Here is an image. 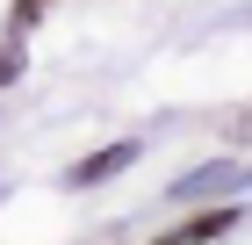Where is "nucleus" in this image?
Wrapping results in <instances>:
<instances>
[{
    "label": "nucleus",
    "mask_w": 252,
    "mask_h": 245,
    "mask_svg": "<svg viewBox=\"0 0 252 245\" xmlns=\"http://www.w3.org/2000/svg\"><path fill=\"white\" fill-rule=\"evenodd\" d=\"M238 216H245L238 202H216V209H202V216H188V224H173L158 245H209V238H223V231H238Z\"/></svg>",
    "instance_id": "1"
},
{
    "label": "nucleus",
    "mask_w": 252,
    "mask_h": 245,
    "mask_svg": "<svg viewBox=\"0 0 252 245\" xmlns=\"http://www.w3.org/2000/svg\"><path fill=\"white\" fill-rule=\"evenodd\" d=\"M130 159H137V144H101L94 159H79V166L65 173V180H72V188H94V180H108V173H123Z\"/></svg>",
    "instance_id": "2"
},
{
    "label": "nucleus",
    "mask_w": 252,
    "mask_h": 245,
    "mask_svg": "<svg viewBox=\"0 0 252 245\" xmlns=\"http://www.w3.org/2000/svg\"><path fill=\"white\" fill-rule=\"evenodd\" d=\"M43 7H51V0H15V15H7V29H29V22H43Z\"/></svg>",
    "instance_id": "3"
},
{
    "label": "nucleus",
    "mask_w": 252,
    "mask_h": 245,
    "mask_svg": "<svg viewBox=\"0 0 252 245\" xmlns=\"http://www.w3.org/2000/svg\"><path fill=\"white\" fill-rule=\"evenodd\" d=\"M22 72V51H15V43H7V51H0V87H7V79H15Z\"/></svg>",
    "instance_id": "4"
},
{
    "label": "nucleus",
    "mask_w": 252,
    "mask_h": 245,
    "mask_svg": "<svg viewBox=\"0 0 252 245\" xmlns=\"http://www.w3.org/2000/svg\"><path fill=\"white\" fill-rule=\"evenodd\" d=\"M238 137H252V115H238Z\"/></svg>",
    "instance_id": "5"
}]
</instances>
